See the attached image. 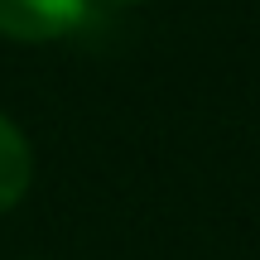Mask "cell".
Here are the masks:
<instances>
[{"label":"cell","mask_w":260,"mask_h":260,"mask_svg":"<svg viewBox=\"0 0 260 260\" xmlns=\"http://www.w3.org/2000/svg\"><path fill=\"white\" fill-rule=\"evenodd\" d=\"M87 19V0H0V39L53 44Z\"/></svg>","instance_id":"6da1fadb"},{"label":"cell","mask_w":260,"mask_h":260,"mask_svg":"<svg viewBox=\"0 0 260 260\" xmlns=\"http://www.w3.org/2000/svg\"><path fill=\"white\" fill-rule=\"evenodd\" d=\"M29 183H34V149H29L24 130L0 111V217L24 203Z\"/></svg>","instance_id":"7a4b0ae2"},{"label":"cell","mask_w":260,"mask_h":260,"mask_svg":"<svg viewBox=\"0 0 260 260\" xmlns=\"http://www.w3.org/2000/svg\"><path fill=\"white\" fill-rule=\"evenodd\" d=\"M111 5H135V0H111Z\"/></svg>","instance_id":"3957f363"}]
</instances>
